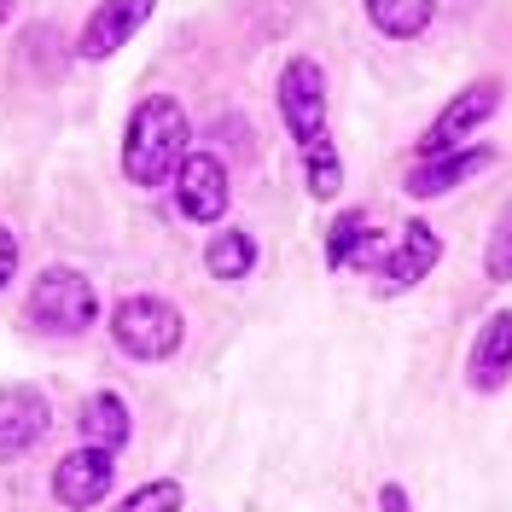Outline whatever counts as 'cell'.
Returning <instances> with one entry per match:
<instances>
[{
    "label": "cell",
    "mask_w": 512,
    "mask_h": 512,
    "mask_svg": "<svg viewBox=\"0 0 512 512\" xmlns=\"http://www.w3.org/2000/svg\"><path fill=\"white\" fill-rule=\"evenodd\" d=\"M192 128H187V111L175 99H146L134 105L128 117V134H123V175L134 187H163L181 175V163L192 158Z\"/></svg>",
    "instance_id": "cell-1"
},
{
    "label": "cell",
    "mask_w": 512,
    "mask_h": 512,
    "mask_svg": "<svg viewBox=\"0 0 512 512\" xmlns=\"http://www.w3.org/2000/svg\"><path fill=\"white\" fill-rule=\"evenodd\" d=\"M94 315H99V297L76 268H47V274L30 286V320L41 326V332L76 338V332L94 326Z\"/></svg>",
    "instance_id": "cell-2"
},
{
    "label": "cell",
    "mask_w": 512,
    "mask_h": 512,
    "mask_svg": "<svg viewBox=\"0 0 512 512\" xmlns=\"http://www.w3.org/2000/svg\"><path fill=\"white\" fill-rule=\"evenodd\" d=\"M111 338L134 361H163V355L181 350V309L163 303V297H128L111 315Z\"/></svg>",
    "instance_id": "cell-3"
},
{
    "label": "cell",
    "mask_w": 512,
    "mask_h": 512,
    "mask_svg": "<svg viewBox=\"0 0 512 512\" xmlns=\"http://www.w3.org/2000/svg\"><path fill=\"white\" fill-rule=\"evenodd\" d=\"M280 117H286L297 146H320L326 140V76L315 59H291L280 76Z\"/></svg>",
    "instance_id": "cell-4"
},
{
    "label": "cell",
    "mask_w": 512,
    "mask_h": 512,
    "mask_svg": "<svg viewBox=\"0 0 512 512\" xmlns=\"http://www.w3.org/2000/svg\"><path fill=\"white\" fill-rule=\"evenodd\" d=\"M495 111H501V82H472L466 94H454V99H448L437 123L425 128L419 152H425V158H443V152H454V146H460V140H466L472 128L489 123Z\"/></svg>",
    "instance_id": "cell-5"
},
{
    "label": "cell",
    "mask_w": 512,
    "mask_h": 512,
    "mask_svg": "<svg viewBox=\"0 0 512 512\" xmlns=\"http://www.w3.org/2000/svg\"><path fill=\"white\" fill-rule=\"evenodd\" d=\"M227 169L222 158H210V152H192L181 163V175H175V210L187 216V222H222L227 216Z\"/></svg>",
    "instance_id": "cell-6"
},
{
    "label": "cell",
    "mask_w": 512,
    "mask_h": 512,
    "mask_svg": "<svg viewBox=\"0 0 512 512\" xmlns=\"http://www.w3.org/2000/svg\"><path fill=\"white\" fill-rule=\"evenodd\" d=\"M437 256H443V239H437L425 222H408V227H402V239H396V245L384 251V262L373 268V274H379V291L419 286V280L437 268Z\"/></svg>",
    "instance_id": "cell-7"
},
{
    "label": "cell",
    "mask_w": 512,
    "mask_h": 512,
    "mask_svg": "<svg viewBox=\"0 0 512 512\" xmlns=\"http://www.w3.org/2000/svg\"><path fill=\"white\" fill-rule=\"evenodd\" d=\"M111 478H117V460L105 448H76L53 472V495H59V507H94V501H105Z\"/></svg>",
    "instance_id": "cell-8"
},
{
    "label": "cell",
    "mask_w": 512,
    "mask_h": 512,
    "mask_svg": "<svg viewBox=\"0 0 512 512\" xmlns=\"http://www.w3.org/2000/svg\"><path fill=\"white\" fill-rule=\"evenodd\" d=\"M152 6L158 0H99L88 30H82V59H111L128 35L152 18Z\"/></svg>",
    "instance_id": "cell-9"
},
{
    "label": "cell",
    "mask_w": 512,
    "mask_h": 512,
    "mask_svg": "<svg viewBox=\"0 0 512 512\" xmlns=\"http://www.w3.org/2000/svg\"><path fill=\"white\" fill-rule=\"evenodd\" d=\"M47 431V396L30 384H0V454H24Z\"/></svg>",
    "instance_id": "cell-10"
},
{
    "label": "cell",
    "mask_w": 512,
    "mask_h": 512,
    "mask_svg": "<svg viewBox=\"0 0 512 512\" xmlns=\"http://www.w3.org/2000/svg\"><path fill=\"white\" fill-rule=\"evenodd\" d=\"M384 251H390V245H384L379 233L367 227V216H361V210L338 216L332 239H326V262H332V268H379Z\"/></svg>",
    "instance_id": "cell-11"
},
{
    "label": "cell",
    "mask_w": 512,
    "mask_h": 512,
    "mask_svg": "<svg viewBox=\"0 0 512 512\" xmlns=\"http://www.w3.org/2000/svg\"><path fill=\"white\" fill-rule=\"evenodd\" d=\"M512 373V315H489L472 344V384L478 390H501Z\"/></svg>",
    "instance_id": "cell-12"
},
{
    "label": "cell",
    "mask_w": 512,
    "mask_h": 512,
    "mask_svg": "<svg viewBox=\"0 0 512 512\" xmlns=\"http://www.w3.org/2000/svg\"><path fill=\"white\" fill-rule=\"evenodd\" d=\"M489 146H478V152H443V158H425L408 175V192L414 198H437V192H448V187H460L466 175H478V169H489Z\"/></svg>",
    "instance_id": "cell-13"
},
{
    "label": "cell",
    "mask_w": 512,
    "mask_h": 512,
    "mask_svg": "<svg viewBox=\"0 0 512 512\" xmlns=\"http://www.w3.org/2000/svg\"><path fill=\"white\" fill-rule=\"evenodd\" d=\"M82 437H88V448H105V454H117V448L128 443V408L117 390H94L88 402H82Z\"/></svg>",
    "instance_id": "cell-14"
},
{
    "label": "cell",
    "mask_w": 512,
    "mask_h": 512,
    "mask_svg": "<svg viewBox=\"0 0 512 512\" xmlns=\"http://www.w3.org/2000/svg\"><path fill=\"white\" fill-rule=\"evenodd\" d=\"M367 18H373V30L408 41L431 24V0H367Z\"/></svg>",
    "instance_id": "cell-15"
},
{
    "label": "cell",
    "mask_w": 512,
    "mask_h": 512,
    "mask_svg": "<svg viewBox=\"0 0 512 512\" xmlns=\"http://www.w3.org/2000/svg\"><path fill=\"white\" fill-rule=\"evenodd\" d=\"M204 262H210L216 280H245L256 268V239L251 233H216L210 251H204Z\"/></svg>",
    "instance_id": "cell-16"
},
{
    "label": "cell",
    "mask_w": 512,
    "mask_h": 512,
    "mask_svg": "<svg viewBox=\"0 0 512 512\" xmlns=\"http://www.w3.org/2000/svg\"><path fill=\"white\" fill-rule=\"evenodd\" d=\"M303 169H309V192H315V198H332V192L344 187V163L332 152V140L303 146Z\"/></svg>",
    "instance_id": "cell-17"
},
{
    "label": "cell",
    "mask_w": 512,
    "mask_h": 512,
    "mask_svg": "<svg viewBox=\"0 0 512 512\" xmlns=\"http://www.w3.org/2000/svg\"><path fill=\"white\" fill-rule=\"evenodd\" d=\"M483 274H489V280H512V204L501 210V222H495V233H489Z\"/></svg>",
    "instance_id": "cell-18"
},
{
    "label": "cell",
    "mask_w": 512,
    "mask_h": 512,
    "mask_svg": "<svg viewBox=\"0 0 512 512\" xmlns=\"http://www.w3.org/2000/svg\"><path fill=\"white\" fill-rule=\"evenodd\" d=\"M175 507H181V483L158 478V483H146V489H134L117 512H175Z\"/></svg>",
    "instance_id": "cell-19"
},
{
    "label": "cell",
    "mask_w": 512,
    "mask_h": 512,
    "mask_svg": "<svg viewBox=\"0 0 512 512\" xmlns=\"http://www.w3.org/2000/svg\"><path fill=\"white\" fill-rule=\"evenodd\" d=\"M12 268H18V239H12V233L0 227V286L12 280Z\"/></svg>",
    "instance_id": "cell-20"
},
{
    "label": "cell",
    "mask_w": 512,
    "mask_h": 512,
    "mask_svg": "<svg viewBox=\"0 0 512 512\" xmlns=\"http://www.w3.org/2000/svg\"><path fill=\"white\" fill-rule=\"evenodd\" d=\"M379 507L384 512H414V507H408V489H402V483H384V489H379Z\"/></svg>",
    "instance_id": "cell-21"
}]
</instances>
